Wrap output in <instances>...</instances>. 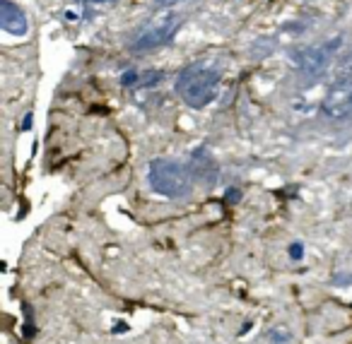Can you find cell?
I'll list each match as a JSON object with an SVG mask.
<instances>
[{
    "label": "cell",
    "mask_w": 352,
    "mask_h": 344,
    "mask_svg": "<svg viewBox=\"0 0 352 344\" xmlns=\"http://www.w3.org/2000/svg\"><path fill=\"white\" fill-rule=\"evenodd\" d=\"M222 70L210 60H196L186 65L176 78V94L186 106L206 108L210 102H215L220 94Z\"/></svg>",
    "instance_id": "1"
},
{
    "label": "cell",
    "mask_w": 352,
    "mask_h": 344,
    "mask_svg": "<svg viewBox=\"0 0 352 344\" xmlns=\"http://www.w3.org/2000/svg\"><path fill=\"white\" fill-rule=\"evenodd\" d=\"M150 188L164 198H184L193 185V174L188 166L174 159H155L147 169Z\"/></svg>",
    "instance_id": "2"
},
{
    "label": "cell",
    "mask_w": 352,
    "mask_h": 344,
    "mask_svg": "<svg viewBox=\"0 0 352 344\" xmlns=\"http://www.w3.org/2000/svg\"><path fill=\"white\" fill-rule=\"evenodd\" d=\"M182 27V15H176V12L166 10L162 15H157L155 20H150L147 25H142L140 30L135 32V36L131 39L128 49L133 54H147V51H155L160 46H164L171 36H176Z\"/></svg>",
    "instance_id": "3"
},
{
    "label": "cell",
    "mask_w": 352,
    "mask_h": 344,
    "mask_svg": "<svg viewBox=\"0 0 352 344\" xmlns=\"http://www.w3.org/2000/svg\"><path fill=\"white\" fill-rule=\"evenodd\" d=\"M321 111L331 121H345L352 116V75L336 73L323 97Z\"/></svg>",
    "instance_id": "4"
},
{
    "label": "cell",
    "mask_w": 352,
    "mask_h": 344,
    "mask_svg": "<svg viewBox=\"0 0 352 344\" xmlns=\"http://www.w3.org/2000/svg\"><path fill=\"white\" fill-rule=\"evenodd\" d=\"M338 49H340V39L323 41V44L309 46L307 51H302L297 63H299V70H302L304 78H316V75H321L323 70L331 65V60Z\"/></svg>",
    "instance_id": "5"
},
{
    "label": "cell",
    "mask_w": 352,
    "mask_h": 344,
    "mask_svg": "<svg viewBox=\"0 0 352 344\" xmlns=\"http://www.w3.org/2000/svg\"><path fill=\"white\" fill-rule=\"evenodd\" d=\"M0 27L6 34L12 36H25L30 32V22L27 15L20 10V5H15L12 0H3L0 3Z\"/></svg>",
    "instance_id": "6"
},
{
    "label": "cell",
    "mask_w": 352,
    "mask_h": 344,
    "mask_svg": "<svg viewBox=\"0 0 352 344\" xmlns=\"http://www.w3.org/2000/svg\"><path fill=\"white\" fill-rule=\"evenodd\" d=\"M191 174L196 181H201L203 185H215L217 183V166L212 161V157L208 154L206 147L196 150L191 154Z\"/></svg>",
    "instance_id": "7"
},
{
    "label": "cell",
    "mask_w": 352,
    "mask_h": 344,
    "mask_svg": "<svg viewBox=\"0 0 352 344\" xmlns=\"http://www.w3.org/2000/svg\"><path fill=\"white\" fill-rule=\"evenodd\" d=\"M336 73H345V75H352V49L347 51L345 56H342V60L338 63Z\"/></svg>",
    "instance_id": "8"
},
{
    "label": "cell",
    "mask_w": 352,
    "mask_h": 344,
    "mask_svg": "<svg viewBox=\"0 0 352 344\" xmlns=\"http://www.w3.org/2000/svg\"><path fill=\"white\" fill-rule=\"evenodd\" d=\"M176 3H182V0H152V8L155 10H171Z\"/></svg>",
    "instance_id": "9"
},
{
    "label": "cell",
    "mask_w": 352,
    "mask_h": 344,
    "mask_svg": "<svg viewBox=\"0 0 352 344\" xmlns=\"http://www.w3.org/2000/svg\"><path fill=\"white\" fill-rule=\"evenodd\" d=\"M89 3H97V5H104V3H109V0H89Z\"/></svg>",
    "instance_id": "10"
}]
</instances>
